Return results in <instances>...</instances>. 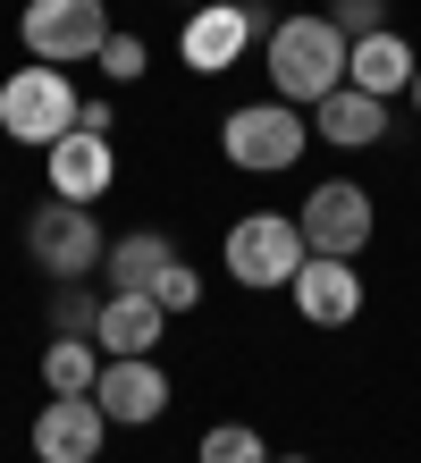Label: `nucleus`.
<instances>
[{"label":"nucleus","instance_id":"1","mask_svg":"<svg viewBox=\"0 0 421 463\" xmlns=\"http://www.w3.org/2000/svg\"><path fill=\"white\" fill-rule=\"evenodd\" d=\"M262 51H270L278 101H329L337 85H346V60H354V43L337 34L329 17H278L262 34Z\"/></svg>","mask_w":421,"mask_h":463},{"label":"nucleus","instance_id":"2","mask_svg":"<svg viewBox=\"0 0 421 463\" xmlns=\"http://www.w3.org/2000/svg\"><path fill=\"white\" fill-rule=\"evenodd\" d=\"M110 34H119V25H110V0H25V17H17V43L34 51L43 68L101 60Z\"/></svg>","mask_w":421,"mask_h":463},{"label":"nucleus","instance_id":"3","mask_svg":"<svg viewBox=\"0 0 421 463\" xmlns=\"http://www.w3.org/2000/svg\"><path fill=\"white\" fill-rule=\"evenodd\" d=\"M303 144H312V127L295 118V101H244V110H228V127H219V152H228V169H244V177L295 169Z\"/></svg>","mask_w":421,"mask_h":463},{"label":"nucleus","instance_id":"4","mask_svg":"<svg viewBox=\"0 0 421 463\" xmlns=\"http://www.w3.org/2000/svg\"><path fill=\"white\" fill-rule=\"evenodd\" d=\"M25 253H34V269H51V279H93L101 253H110V236L93 220V203L51 194V203L25 211Z\"/></svg>","mask_w":421,"mask_h":463},{"label":"nucleus","instance_id":"5","mask_svg":"<svg viewBox=\"0 0 421 463\" xmlns=\"http://www.w3.org/2000/svg\"><path fill=\"white\" fill-rule=\"evenodd\" d=\"M312 261V244H303V228L287 220V211H244V220L228 228V279L270 295V287H295V269Z\"/></svg>","mask_w":421,"mask_h":463},{"label":"nucleus","instance_id":"6","mask_svg":"<svg viewBox=\"0 0 421 463\" xmlns=\"http://www.w3.org/2000/svg\"><path fill=\"white\" fill-rule=\"evenodd\" d=\"M76 110H84L76 85H68L60 68H43V60H34V68H17L9 85H0V135H9V144L51 152V144L76 127Z\"/></svg>","mask_w":421,"mask_h":463},{"label":"nucleus","instance_id":"7","mask_svg":"<svg viewBox=\"0 0 421 463\" xmlns=\"http://www.w3.org/2000/svg\"><path fill=\"white\" fill-rule=\"evenodd\" d=\"M295 228H303V244H312V253H337V261H354L362 244H371L379 211H371V194H362L354 177H329V185H312V194H303Z\"/></svg>","mask_w":421,"mask_h":463},{"label":"nucleus","instance_id":"8","mask_svg":"<svg viewBox=\"0 0 421 463\" xmlns=\"http://www.w3.org/2000/svg\"><path fill=\"white\" fill-rule=\"evenodd\" d=\"M253 34H270V17L253 9V0H203V9L186 17L177 51H186V68H194V76H228V68L244 60V43H253Z\"/></svg>","mask_w":421,"mask_h":463},{"label":"nucleus","instance_id":"9","mask_svg":"<svg viewBox=\"0 0 421 463\" xmlns=\"http://www.w3.org/2000/svg\"><path fill=\"white\" fill-rule=\"evenodd\" d=\"M93 404H101L110 421L144 430V421H160V413H168V379H160L152 354H110L101 379H93Z\"/></svg>","mask_w":421,"mask_h":463},{"label":"nucleus","instance_id":"10","mask_svg":"<svg viewBox=\"0 0 421 463\" xmlns=\"http://www.w3.org/2000/svg\"><path fill=\"white\" fill-rule=\"evenodd\" d=\"M110 439V413L93 396H51L43 413H34V455L43 463H93Z\"/></svg>","mask_w":421,"mask_h":463},{"label":"nucleus","instance_id":"11","mask_svg":"<svg viewBox=\"0 0 421 463\" xmlns=\"http://www.w3.org/2000/svg\"><path fill=\"white\" fill-rule=\"evenodd\" d=\"M295 312L303 320H312V329H346V320L362 312V269L354 261H337V253H312V261H303L295 269Z\"/></svg>","mask_w":421,"mask_h":463},{"label":"nucleus","instance_id":"12","mask_svg":"<svg viewBox=\"0 0 421 463\" xmlns=\"http://www.w3.org/2000/svg\"><path fill=\"white\" fill-rule=\"evenodd\" d=\"M160 337H168L160 295H119V287L101 295V320H93V345L101 354H152Z\"/></svg>","mask_w":421,"mask_h":463},{"label":"nucleus","instance_id":"13","mask_svg":"<svg viewBox=\"0 0 421 463\" xmlns=\"http://www.w3.org/2000/svg\"><path fill=\"white\" fill-rule=\"evenodd\" d=\"M110 177H119V160H110V135H84V127H68L60 144H51V194L93 203Z\"/></svg>","mask_w":421,"mask_h":463},{"label":"nucleus","instance_id":"14","mask_svg":"<svg viewBox=\"0 0 421 463\" xmlns=\"http://www.w3.org/2000/svg\"><path fill=\"white\" fill-rule=\"evenodd\" d=\"M186 253L168 236H152V228H135V236H110V253H101V269H110V287L119 295H160V279L177 269Z\"/></svg>","mask_w":421,"mask_h":463},{"label":"nucleus","instance_id":"15","mask_svg":"<svg viewBox=\"0 0 421 463\" xmlns=\"http://www.w3.org/2000/svg\"><path fill=\"white\" fill-rule=\"evenodd\" d=\"M312 135H321V144L362 152V144H379V135H388V101L362 93V85H337L329 101H312Z\"/></svg>","mask_w":421,"mask_h":463},{"label":"nucleus","instance_id":"16","mask_svg":"<svg viewBox=\"0 0 421 463\" xmlns=\"http://www.w3.org/2000/svg\"><path fill=\"white\" fill-rule=\"evenodd\" d=\"M413 68H421V60L405 51V34H388V25H379V34H362V43H354L346 85H362V93H379V101H388V93H405V85H413Z\"/></svg>","mask_w":421,"mask_h":463},{"label":"nucleus","instance_id":"17","mask_svg":"<svg viewBox=\"0 0 421 463\" xmlns=\"http://www.w3.org/2000/svg\"><path fill=\"white\" fill-rule=\"evenodd\" d=\"M101 363H110V354H101L93 337H51V345H43V388H51V396H93Z\"/></svg>","mask_w":421,"mask_h":463},{"label":"nucleus","instance_id":"18","mask_svg":"<svg viewBox=\"0 0 421 463\" xmlns=\"http://www.w3.org/2000/svg\"><path fill=\"white\" fill-rule=\"evenodd\" d=\"M60 295H51V329L60 337H93V320H101V295H93V279H51Z\"/></svg>","mask_w":421,"mask_h":463},{"label":"nucleus","instance_id":"19","mask_svg":"<svg viewBox=\"0 0 421 463\" xmlns=\"http://www.w3.org/2000/svg\"><path fill=\"white\" fill-rule=\"evenodd\" d=\"M194 463H270V447H262V430H244V421H219V430H203Z\"/></svg>","mask_w":421,"mask_h":463},{"label":"nucleus","instance_id":"20","mask_svg":"<svg viewBox=\"0 0 421 463\" xmlns=\"http://www.w3.org/2000/svg\"><path fill=\"white\" fill-rule=\"evenodd\" d=\"M329 25L346 43H362V34H379V25H388V0H329Z\"/></svg>","mask_w":421,"mask_h":463},{"label":"nucleus","instance_id":"21","mask_svg":"<svg viewBox=\"0 0 421 463\" xmlns=\"http://www.w3.org/2000/svg\"><path fill=\"white\" fill-rule=\"evenodd\" d=\"M93 68L110 76V85H135V76H144V43H135V34H110Z\"/></svg>","mask_w":421,"mask_h":463},{"label":"nucleus","instance_id":"22","mask_svg":"<svg viewBox=\"0 0 421 463\" xmlns=\"http://www.w3.org/2000/svg\"><path fill=\"white\" fill-rule=\"evenodd\" d=\"M194 304H203V279H194V269L177 261V269L160 279V312H194Z\"/></svg>","mask_w":421,"mask_h":463},{"label":"nucleus","instance_id":"23","mask_svg":"<svg viewBox=\"0 0 421 463\" xmlns=\"http://www.w3.org/2000/svg\"><path fill=\"white\" fill-rule=\"evenodd\" d=\"M405 93H413V110H421V68H413V85H405Z\"/></svg>","mask_w":421,"mask_h":463},{"label":"nucleus","instance_id":"24","mask_svg":"<svg viewBox=\"0 0 421 463\" xmlns=\"http://www.w3.org/2000/svg\"><path fill=\"white\" fill-rule=\"evenodd\" d=\"M270 463H312V455H270Z\"/></svg>","mask_w":421,"mask_h":463},{"label":"nucleus","instance_id":"25","mask_svg":"<svg viewBox=\"0 0 421 463\" xmlns=\"http://www.w3.org/2000/svg\"><path fill=\"white\" fill-rule=\"evenodd\" d=\"M194 9H203V0H194Z\"/></svg>","mask_w":421,"mask_h":463}]
</instances>
